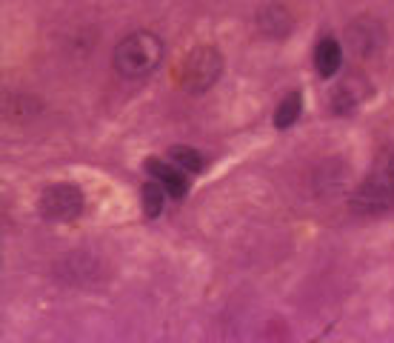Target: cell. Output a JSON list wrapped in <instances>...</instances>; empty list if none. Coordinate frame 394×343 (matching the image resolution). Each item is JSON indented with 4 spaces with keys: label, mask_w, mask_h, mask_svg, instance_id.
<instances>
[{
    "label": "cell",
    "mask_w": 394,
    "mask_h": 343,
    "mask_svg": "<svg viewBox=\"0 0 394 343\" xmlns=\"http://www.w3.org/2000/svg\"><path fill=\"white\" fill-rule=\"evenodd\" d=\"M394 206V146L383 155L380 166L360 183L352 197V209L360 215H380Z\"/></svg>",
    "instance_id": "obj_2"
},
{
    "label": "cell",
    "mask_w": 394,
    "mask_h": 343,
    "mask_svg": "<svg viewBox=\"0 0 394 343\" xmlns=\"http://www.w3.org/2000/svg\"><path fill=\"white\" fill-rule=\"evenodd\" d=\"M369 83L363 78H346L332 89V112L335 115H352L366 98H369Z\"/></svg>",
    "instance_id": "obj_7"
},
{
    "label": "cell",
    "mask_w": 394,
    "mask_h": 343,
    "mask_svg": "<svg viewBox=\"0 0 394 343\" xmlns=\"http://www.w3.org/2000/svg\"><path fill=\"white\" fill-rule=\"evenodd\" d=\"M346 40H349V46H352L354 54L369 57V54H374V52L383 46L386 35H383V26H380L377 21H371V18H360V21H354V23L349 26Z\"/></svg>",
    "instance_id": "obj_5"
},
{
    "label": "cell",
    "mask_w": 394,
    "mask_h": 343,
    "mask_svg": "<svg viewBox=\"0 0 394 343\" xmlns=\"http://www.w3.org/2000/svg\"><path fill=\"white\" fill-rule=\"evenodd\" d=\"M303 98H300V92H291V95H286L283 100H280V106H277V112H274V126L277 129H289L297 117H300V103Z\"/></svg>",
    "instance_id": "obj_12"
},
{
    "label": "cell",
    "mask_w": 394,
    "mask_h": 343,
    "mask_svg": "<svg viewBox=\"0 0 394 343\" xmlns=\"http://www.w3.org/2000/svg\"><path fill=\"white\" fill-rule=\"evenodd\" d=\"M163 60V43L151 32H134L115 49V69L123 78H146Z\"/></svg>",
    "instance_id": "obj_1"
},
{
    "label": "cell",
    "mask_w": 394,
    "mask_h": 343,
    "mask_svg": "<svg viewBox=\"0 0 394 343\" xmlns=\"http://www.w3.org/2000/svg\"><path fill=\"white\" fill-rule=\"evenodd\" d=\"M140 194H143V215H146L149 221L161 215V209H163V197H166V189L151 178V180L143 186V192H140Z\"/></svg>",
    "instance_id": "obj_10"
},
{
    "label": "cell",
    "mask_w": 394,
    "mask_h": 343,
    "mask_svg": "<svg viewBox=\"0 0 394 343\" xmlns=\"http://www.w3.org/2000/svg\"><path fill=\"white\" fill-rule=\"evenodd\" d=\"M260 29L269 35V37H286L289 35V29H291V21H289V15H286V9H280V6H266V9H260Z\"/></svg>",
    "instance_id": "obj_9"
},
{
    "label": "cell",
    "mask_w": 394,
    "mask_h": 343,
    "mask_svg": "<svg viewBox=\"0 0 394 343\" xmlns=\"http://www.w3.org/2000/svg\"><path fill=\"white\" fill-rule=\"evenodd\" d=\"M40 212L46 221H74L83 212V192L74 183H54L40 197Z\"/></svg>",
    "instance_id": "obj_4"
},
{
    "label": "cell",
    "mask_w": 394,
    "mask_h": 343,
    "mask_svg": "<svg viewBox=\"0 0 394 343\" xmlns=\"http://www.w3.org/2000/svg\"><path fill=\"white\" fill-rule=\"evenodd\" d=\"M340 60H343V52H340V43L335 37H323L318 46H314V66H318V72L323 78L337 75Z\"/></svg>",
    "instance_id": "obj_8"
},
{
    "label": "cell",
    "mask_w": 394,
    "mask_h": 343,
    "mask_svg": "<svg viewBox=\"0 0 394 343\" xmlns=\"http://www.w3.org/2000/svg\"><path fill=\"white\" fill-rule=\"evenodd\" d=\"M166 161H172L178 169H183L186 175H197L200 169H203V161H200V155L192 149V146H172L169 149V155H166Z\"/></svg>",
    "instance_id": "obj_11"
},
{
    "label": "cell",
    "mask_w": 394,
    "mask_h": 343,
    "mask_svg": "<svg viewBox=\"0 0 394 343\" xmlns=\"http://www.w3.org/2000/svg\"><path fill=\"white\" fill-rule=\"evenodd\" d=\"M146 172L166 189V194L172 197H183L189 192V175L183 169H178L172 161H161V158H149L146 161Z\"/></svg>",
    "instance_id": "obj_6"
},
{
    "label": "cell",
    "mask_w": 394,
    "mask_h": 343,
    "mask_svg": "<svg viewBox=\"0 0 394 343\" xmlns=\"http://www.w3.org/2000/svg\"><path fill=\"white\" fill-rule=\"evenodd\" d=\"M220 72H223L220 52L212 49V46H197L180 63V86L192 95H200V92H206L217 83Z\"/></svg>",
    "instance_id": "obj_3"
}]
</instances>
